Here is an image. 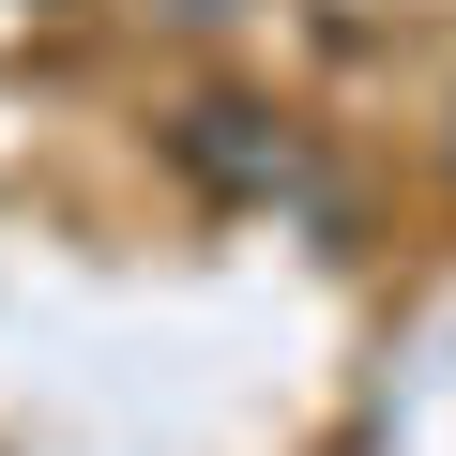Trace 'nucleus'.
Returning <instances> with one entry per match:
<instances>
[{
	"instance_id": "obj_2",
	"label": "nucleus",
	"mask_w": 456,
	"mask_h": 456,
	"mask_svg": "<svg viewBox=\"0 0 456 456\" xmlns=\"http://www.w3.org/2000/svg\"><path fill=\"white\" fill-rule=\"evenodd\" d=\"M167 16H244V0H167Z\"/></svg>"
},
{
	"instance_id": "obj_1",
	"label": "nucleus",
	"mask_w": 456,
	"mask_h": 456,
	"mask_svg": "<svg viewBox=\"0 0 456 456\" xmlns=\"http://www.w3.org/2000/svg\"><path fill=\"white\" fill-rule=\"evenodd\" d=\"M259 122H274V107H198L183 167H198V183H274V167H289V137H259Z\"/></svg>"
},
{
	"instance_id": "obj_3",
	"label": "nucleus",
	"mask_w": 456,
	"mask_h": 456,
	"mask_svg": "<svg viewBox=\"0 0 456 456\" xmlns=\"http://www.w3.org/2000/svg\"><path fill=\"white\" fill-rule=\"evenodd\" d=\"M441 152H456V137H441Z\"/></svg>"
}]
</instances>
